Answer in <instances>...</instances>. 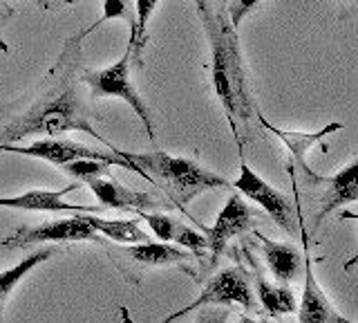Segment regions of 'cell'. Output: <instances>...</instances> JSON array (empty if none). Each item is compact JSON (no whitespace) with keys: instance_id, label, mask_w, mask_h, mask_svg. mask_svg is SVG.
Segmentation results:
<instances>
[{"instance_id":"obj_27","label":"cell","mask_w":358,"mask_h":323,"mask_svg":"<svg viewBox=\"0 0 358 323\" xmlns=\"http://www.w3.org/2000/svg\"><path fill=\"white\" fill-rule=\"evenodd\" d=\"M195 5H197V12H204V9H210L213 7L210 0H195Z\"/></svg>"},{"instance_id":"obj_10","label":"cell","mask_w":358,"mask_h":323,"mask_svg":"<svg viewBox=\"0 0 358 323\" xmlns=\"http://www.w3.org/2000/svg\"><path fill=\"white\" fill-rule=\"evenodd\" d=\"M253 222H255L253 209L244 202L242 195L233 193L217 214L215 225H213L210 229L204 227L206 240H208V252H210V267L217 265L220 256L224 254V249H227L229 240L253 229Z\"/></svg>"},{"instance_id":"obj_3","label":"cell","mask_w":358,"mask_h":323,"mask_svg":"<svg viewBox=\"0 0 358 323\" xmlns=\"http://www.w3.org/2000/svg\"><path fill=\"white\" fill-rule=\"evenodd\" d=\"M112 146V144H110ZM115 149V146H112ZM123 160L132 164V171L139 173L145 180L157 184V188L171 200L173 207L188 216L186 205L210 191V188H224L229 186L227 177L213 173L204 166H199L195 160L188 158H175L164 151H145V153H130L115 149Z\"/></svg>"},{"instance_id":"obj_9","label":"cell","mask_w":358,"mask_h":323,"mask_svg":"<svg viewBox=\"0 0 358 323\" xmlns=\"http://www.w3.org/2000/svg\"><path fill=\"white\" fill-rule=\"evenodd\" d=\"M233 186L238 188L244 198H249L255 205H260L282 231L287 233L298 231L296 220L300 214L294 209V205H291V200L282 191H278L275 186L268 184L266 180H262L246 162L240 164V175H238V180L233 182Z\"/></svg>"},{"instance_id":"obj_22","label":"cell","mask_w":358,"mask_h":323,"mask_svg":"<svg viewBox=\"0 0 358 323\" xmlns=\"http://www.w3.org/2000/svg\"><path fill=\"white\" fill-rule=\"evenodd\" d=\"M130 0H103V14H101V23L103 20H112V18H121L126 16L130 23H134V18H130Z\"/></svg>"},{"instance_id":"obj_8","label":"cell","mask_w":358,"mask_h":323,"mask_svg":"<svg viewBox=\"0 0 358 323\" xmlns=\"http://www.w3.org/2000/svg\"><path fill=\"white\" fill-rule=\"evenodd\" d=\"M206 305H240L244 310H253L255 298L251 292L249 276H246L240 267H227V270H222L215 276L208 278L206 285L201 287L199 296L193 301V303L186 305L184 310L175 312V315H171L166 321L182 319L190 310L206 308Z\"/></svg>"},{"instance_id":"obj_7","label":"cell","mask_w":358,"mask_h":323,"mask_svg":"<svg viewBox=\"0 0 358 323\" xmlns=\"http://www.w3.org/2000/svg\"><path fill=\"white\" fill-rule=\"evenodd\" d=\"M101 233L90 225L87 216H74L65 220L43 222L36 227H20L18 231L9 233L0 240V252L3 249H27L34 245H52V242H101Z\"/></svg>"},{"instance_id":"obj_12","label":"cell","mask_w":358,"mask_h":323,"mask_svg":"<svg viewBox=\"0 0 358 323\" xmlns=\"http://www.w3.org/2000/svg\"><path fill=\"white\" fill-rule=\"evenodd\" d=\"M313 180V186L318 188V200L320 209L316 216V227L322 225V220L327 218L334 211H338L341 207L356 202L358 200V160H354L350 166H345L343 171H338L331 177H320V175H309Z\"/></svg>"},{"instance_id":"obj_23","label":"cell","mask_w":358,"mask_h":323,"mask_svg":"<svg viewBox=\"0 0 358 323\" xmlns=\"http://www.w3.org/2000/svg\"><path fill=\"white\" fill-rule=\"evenodd\" d=\"M257 3H260V0H231V5H229V23L235 29H238L240 23H242V18H246V14H249Z\"/></svg>"},{"instance_id":"obj_13","label":"cell","mask_w":358,"mask_h":323,"mask_svg":"<svg viewBox=\"0 0 358 323\" xmlns=\"http://www.w3.org/2000/svg\"><path fill=\"white\" fill-rule=\"evenodd\" d=\"M78 184H67L65 188H31L20 195H0V207L5 209H20V211H70V214H103L106 207H83V205H70L65 202V195L76 191Z\"/></svg>"},{"instance_id":"obj_2","label":"cell","mask_w":358,"mask_h":323,"mask_svg":"<svg viewBox=\"0 0 358 323\" xmlns=\"http://www.w3.org/2000/svg\"><path fill=\"white\" fill-rule=\"evenodd\" d=\"M199 16L206 27L210 54H213V65H210L213 88H215L220 104L224 106V113H227L235 139L240 142L238 119L249 121L255 108L251 104L249 83H246V74L242 68L235 27L229 23V18H224V14L215 12L213 7L199 12Z\"/></svg>"},{"instance_id":"obj_6","label":"cell","mask_w":358,"mask_h":323,"mask_svg":"<svg viewBox=\"0 0 358 323\" xmlns=\"http://www.w3.org/2000/svg\"><path fill=\"white\" fill-rule=\"evenodd\" d=\"M110 146V144H108ZM0 151L3 153H16V155H27V158H36L43 162H50L56 166H63L67 162H74V160H101V162H108L110 166H121V169H128L132 171V164L126 162L115 149H92V146H85V144H78L72 139H59V137H41L36 142L27 144V146H16V144H3L0 142Z\"/></svg>"},{"instance_id":"obj_17","label":"cell","mask_w":358,"mask_h":323,"mask_svg":"<svg viewBox=\"0 0 358 323\" xmlns=\"http://www.w3.org/2000/svg\"><path fill=\"white\" fill-rule=\"evenodd\" d=\"M56 252H59V249H54L52 245L48 242L45 247L34 249L31 254H27L25 259H22L20 263H16L14 267H9V270L0 272V321H3L5 305H7V301H9L11 292L16 289V285H18L31 270H36V267H38L41 263L50 261Z\"/></svg>"},{"instance_id":"obj_15","label":"cell","mask_w":358,"mask_h":323,"mask_svg":"<svg viewBox=\"0 0 358 323\" xmlns=\"http://www.w3.org/2000/svg\"><path fill=\"white\" fill-rule=\"evenodd\" d=\"M257 119H260V124L268 130V132H273V135L285 144V146L289 149V153L294 155L298 166L302 171H305L307 175H313V171L309 169V164H307V155L309 151L316 146V144H320L327 135H331V132H338L343 128L341 121H331L329 126H324L316 132H296V130H282V128H278L273 124H268V121L257 113Z\"/></svg>"},{"instance_id":"obj_14","label":"cell","mask_w":358,"mask_h":323,"mask_svg":"<svg viewBox=\"0 0 358 323\" xmlns=\"http://www.w3.org/2000/svg\"><path fill=\"white\" fill-rule=\"evenodd\" d=\"M302 261H305V289H302V301L298 305V319L302 323H350L336 312L324 289L320 287L316 274H313L309 249L302 256Z\"/></svg>"},{"instance_id":"obj_11","label":"cell","mask_w":358,"mask_h":323,"mask_svg":"<svg viewBox=\"0 0 358 323\" xmlns=\"http://www.w3.org/2000/svg\"><path fill=\"white\" fill-rule=\"evenodd\" d=\"M85 184L99 200V205L106 209H119V211H128V214H143V211L173 207L171 200H162L145 191H132V188L115 182L110 175L92 177V180Z\"/></svg>"},{"instance_id":"obj_19","label":"cell","mask_w":358,"mask_h":323,"mask_svg":"<svg viewBox=\"0 0 358 323\" xmlns=\"http://www.w3.org/2000/svg\"><path fill=\"white\" fill-rule=\"evenodd\" d=\"M90 225L99 233H103L108 240L115 242H145L150 236L145 233L137 220H106L101 216H87Z\"/></svg>"},{"instance_id":"obj_20","label":"cell","mask_w":358,"mask_h":323,"mask_svg":"<svg viewBox=\"0 0 358 323\" xmlns=\"http://www.w3.org/2000/svg\"><path fill=\"white\" fill-rule=\"evenodd\" d=\"M157 3H159V0H134L137 18H134V23H130V36L134 41V52L137 54L145 46V39H148V23H150L152 12L157 9Z\"/></svg>"},{"instance_id":"obj_24","label":"cell","mask_w":358,"mask_h":323,"mask_svg":"<svg viewBox=\"0 0 358 323\" xmlns=\"http://www.w3.org/2000/svg\"><path fill=\"white\" fill-rule=\"evenodd\" d=\"M36 3H38V7L48 9V12H56V9H61L65 5H72V3H76V0H36Z\"/></svg>"},{"instance_id":"obj_16","label":"cell","mask_w":358,"mask_h":323,"mask_svg":"<svg viewBox=\"0 0 358 323\" xmlns=\"http://www.w3.org/2000/svg\"><path fill=\"white\" fill-rule=\"evenodd\" d=\"M257 240H260L262 256L271 270L273 278L278 283H291L296 281V276L300 272L302 265V254L289 242H275L271 238L262 236V233H255Z\"/></svg>"},{"instance_id":"obj_21","label":"cell","mask_w":358,"mask_h":323,"mask_svg":"<svg viewBox=\"0 0 358 323\" xmlns=\"http://www.w3.org/2000/svg\"><path fill=\"white\" fill-rule=\"evenodd\" d=\"M61 169H63L65 175H70V177H74V180L83 182V184L92 180V177L110 175V173H108V169H110V164H108V162L87 160V158H83V160H74V162H67V164L61 166Z\"/></svg>"},{"instance_id":"obj_25","label":"cell","mask_w":358,"mask_h":323,"mask_svg":"<svg viewBox=\"0 0 358 323\" xmlns=\"http://www.w3.org/2000/svg\"><path fill=\"white\" fill-rule=\"evenodd\" d=\"M343 218H345V220H358V216H356V214H352V211H343V214H341V220H343ZM356 263H358V254H354L352 259L343 265V270H345V272H350Z\"/></svg>"},{"instance_id":"obj_5","label":"cell","mask_w":358,"mask_h":323,"mask_svg":"<svg viewBox=\"0 0 358 323\" xmlns=\"http://www.w3.org/2000/svg\"><path fill=\"white\" fill-rule=\"evenodd\" d=\"M101 247L108 249V256L117 263L119 272L126 276V281L137 285L141 281V272L155 270V267H168L177 265L190 259V252L179 249L177 245L171 242H115L106 236L101 238Z\"/></svg>"},{"instance_id":"obj_1","label":"cell","mask_w":358,"mask_h":323,"mask_svg":"<svg viewBox=\"0 0 358 323\" xmlns=\"http://www.w3.org/2000/svg\"><path fill=\"white\" fill-rule=\"evenodd\" d=\"M96 25L76 32L65 41L59 61L31 99L0 126V142H20L27 137H61L65 132H87L101 144H108L90 124V108L81 90L83 39Z\"/></svg>"},{"instance_id":"obj_28","label":"cell","mask_w":358,"mask_h":323,"mask_svg":"<svg viewBox=\"0 0 358 323\" xmlns=\"http://www.w3.org/2000/svg\"><path fill=\"white\" fill-rule=\"evenodd\" d=\"M224 3H227V0H224Z\"/></svg>"},{"instance_id":"obj_26","label":"cell","mask_w":358,"mask_h":323,"mask_svg":"<svg viewBox=\"0 0 358 323\" xmlns=\"http://www.w3.org/2000/svg\"><path fill=\"white\" fill-rule=\"evenodd\" d=\"M11 16V7H7V5H0V29H3V25H5V20ZM0 50H5V46L0 43Z\"/></svg>"},{"instance_id":"obj_4","label":"cell","mask_w":358,"mask_h":323,"mask_svg":"<svg viewBox=\"0 0 358 323\" xmlns=\"http://www.w3.org/2000/svg\"><path fill=\"white\" fill-rule=\"evenodd\" d=\"M132 54H134V41L130 36L128 50L117 63H112V65H108V68H101V70H83L81 83H85L90 88V92H92L94 99L117 97V99H121V102H126L134 110V115L141 119V124L145 126V132H148L150 142H155V126H152L150 110L141 99L139 90L132 85V76H130Z\"/></svg>"},{"instance_id":"obj_18","label":"cell","mask_w":358,"mask_h":323,"mask_svg":"<svg viewBox=\"0 0 358 323\" xmlns=\"http://www.w3.org/2000/svg\"><path fill=\"white\" fill-rule=\"evenodd\" d=\"M255 289H257V298L264 305V310L271 317H282V315H294L298 312V301L296 294L291 292L289 287L282 285H271L262 274H257L255 278Z\"/></svg>"}]
</instances>
